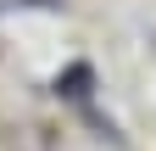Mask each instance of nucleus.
<instances>
[{
	"mask_svg": "<svg viewBox=\"0 0 156 151\" xmlns=\"http://www.w3.org/2000/svg\"><path fill=\"white\" fill-rule=\"evenodd\" d=\"M56 90L62 95H84L89 90V67H67V79H56Z\"/></svg>",
	"mask_w": 156,
	"mask_h": 151,
	"instance_id": "nucleus-1",
	"label": "nucleus"
}]
</instances>
